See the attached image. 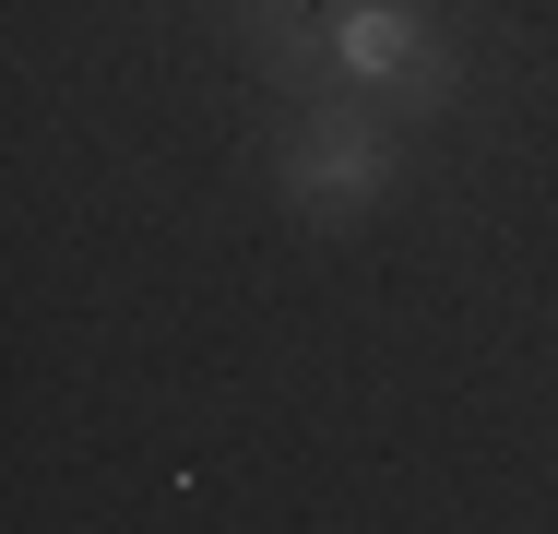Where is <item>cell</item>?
<instances>
[{"mask_svg":"<svg viewBox=\"0 0 558 534\" xmlns=\"http://www.w3.org/2000/svg\"><path fill=\"white\" fill-rule=\"evenodd\" d=\"M274 191H286L298 226L344 238V226H368V214L404 191V131L356 84H322V96H298L274 119Z\"/></svg>","mask_w":558,"mask_h":534,"instance_id":"obj_1","label":"cell"},{"mask_svg":"<svg viewBox=\"0 0 558 534\" xmlns=\"http://www.w3.org/2000/svg\"><path fill=\"white\" fill-rule=\"evenodd\" d=\"M333 84L392 96V107H451L463 96V48L416 0H333Z\"/></svg>","mask_w":558,"mask_h":534,"instance_id":"obj_2","label":"cell"},{"mask_svg":"<svg viewBox=\"0 0 558 534\" xmlns=\"http://www.w3.org/2000/svg\"><path fill=\"white\" fill-rule=\"evenodd\" d=\"M215 24L238 36V60L274 84V107L333 84V0H215Z\"/></svg>","mask_w":558,"mask_h":534,"instance_id":"obj_3","label":"cell"}]
</instances>
